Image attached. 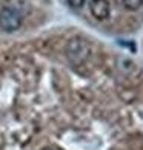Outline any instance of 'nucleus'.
Listing matches in <instances>:
<instances>
[{
    "label": "nucleus",
    "mask_w": 143,
    "mask_h": 150,
    "mask_svg": "<svg viewBox=\"0 0 143 150\" xmlns=\"http://www.w3.org/2000/svg\"><path fill=\"white\" fill-rule=\"evenodd\" d=\"M23 14L19 8L12 5H6L0 9V28L6 32H12L20 28Z\"/></svg>",
    "instance_id": "1"
},
{
    "label": "nucleus",
    "mask_w": 143,
    "mask_h": 150,
    "mask_svg": "<svg viewBox=\"0 0 143 150\" xmlns=\"http://www.w3.org/2000/svg\"><path fill=\"white\" fill-rule=\"evenodd\" d=\"M66 55L72 63H82L89 55V46L85 40L74 38L66 46Z\"/></svg>",
    "instance_id": "2"
},
{
    "label": "nucleus",
    "mask_w": 143,
    "mask_h": 150,
    "mask_svg": "<svg viewBox=\"0 0 143 150\" xmlns=\"http://www.w3.org/2000/svg\"><path fill=\"white\" fill-rule=\"evenodd\" d=\"M89 8L92 16L97 20H105L109 17L111 12V5L108 0H91L89 2Z\"/></svg>",
    "instance_id": "3"
},
{
    "label": "nucleus",
    "mask_w": 143,
    "mask_h": 150,
    "mask_svg": "<svg viewBox=\"0 0 143 150\" xmlns=\"http://www.w3.org/2000/svg\"><path fill=\"white\" fill-rule=\"evenodd\" d=\"M122 2H123L125 8L129 9V11H137L143 5V0H122Z\"/></svg>",
    "instance_id": "4"
},
{
    "label": "nucleus",
    "mask_w": 143,
    "mask_h": 150,
    "mask_svg": "<svg viewBox=\"0 0 143 150\" xmlns=\"http://www.w3.org/2000/svg\"><path fill=\"white\" fill-rule=\"evenodd\" d=\"M68 5L72 6V8H82L85 5V0H66Z\"/></svg>",
    "instance_id": "5"
}]
</instances>
